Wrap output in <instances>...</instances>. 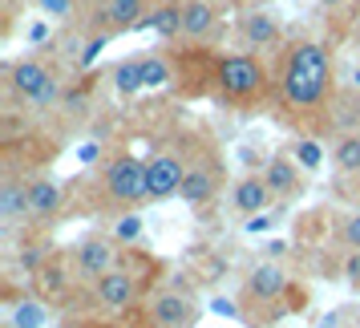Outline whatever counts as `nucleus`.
Here are the masks:
<instances>
[{
	"mask_svg": "<svg viewBox=\"0 0 360 328\" xmlns=\"http://www.w3.org/2000/svg\"><path fill=\"white\" fill-rule=\"evenodd\" d=\"M267 227H271L267 215H251V219H247V235H259V231H267Z\"/></svg>",
	"mask_w": 360,
	"mask_h": 328,
	"instance_id": "30",
	"label": "nucleus"
},
{
	"mask_svg": "<svg viewBox=\"0 0 360 328\" xmlns=\"http://www.w3.org/2000/svg\"><path fill=\"white\" fill-rule=\"evenodd\" d=\"M61 203H65V191H61L53 179H33L29 182V215L53 219V215L61 211Z\"/></svg>",
	"mask_w": 360,
	"mask_h": 328,
	"instance_id": "14",
	"label": "nucleus"
},
{
	"mask_svg": "<svg viewBox=\"0 0 360 328\" xmlns=\"http://www.w3.org/2000/svg\"><path fill=\"white\" fill-rule=\"evenodd\" d=\"M182 4L186 0H166L162 8H154L150 17L138 20V29H154L162 41H179L182 37Z\"/></svg>",
	"mask_w": 360,
	"mask_h": 328,
	"instance_id": "13",
	"label": "nucleus"
},
{
	"mask_svg": "<svg viewBox=\"0 0 360 328\" xmlns=\"http://www.w3.org/2000/svg\"><path fill=\"white\" fill-rule=\"evenodd\" d=\"M344 279L360 292V251H348V260H344Z\"/></svg>",
	"mask_w": 360,
	"mask_h": 328,
	"instance_id": "26",
	"label": "nucleus"
},
{
	"mask_svg": "<svg viewBox=\"0 0 360 328\" xmlns=\"http://www.w3.org/2000/svg\"><path fill=\"white\" fill-rule=\"evenodd\" d=\"M37 4H41V8H45V13H49V17H69V13H73V4H77V0H37Z\"/></svg>",
	"mask_w": 360,
	"mask_h": 328,
	"instance_id": "27",
	"label": "nucleus"
},
{
	"mask_svg": "<svg viewBox=\"0 0 360 328\" xmlns=\"http://www.w3.org/2000/svg\"><path fill=\"white\" fill-rule=\"evenodd\" d=\"M142 82L154 89V85H166L170 82V65H166L162 57H142Z\"/></svg>",
	"mask_w": 360,
	"mask_h": 328,
	"instance_id": "22",
	"label": "nucleus"
},
{
	"mask_svg": "<svg viewBox=\"0 0 360 328\" xmlns=\"http://www.w3.org/2000/svg\"><path fill=\"white\" fill-rule=\"evenodd\" d=\"M41 260H45V247H25L20 251V267H29V272H41Z\"/></svg>",
	"mask_w": 360,
	"mask_h": 328,
	"instance_id": "29",
	"label": "nucleus"
},
{
	"mask_svg": "<svg viewBox=\"0 0 360 328\" xmlns=\"http://www.w3.org/2000/svg\"><path fill=\"white\" fill-rule=\"evenodd\" d=\"M105 195L122 203V207H138L146 195V163L142 158H134V154H117L110 158L105 166Z\"/></svg>",
	"mask_w": 360,
	"mask_h": 328,
	"instance_id": "4",
	"label": "nucleus"
},
{
	"mask_svg": "<svg viewBox=\"0 0 360 328\" xmlns=\"http://www.w3.org/2000/svg\"><path fill=\"white\" fill-rule=\"evenodd\" d=\"M82 4H94V0H82Z\"/></svg>",
	"mask_w": 360,
	"mask_h": 328,
	"instance_id": "36",
	"label": "nucleus"
},
{
	"mask_svg": "<svg viewBox=\"0 0 360 328\" xmlns=\"http://www.w3.org/2000/svg\"><path fill=\"white\" fill-rule=\"evenodd\" d=\"M105 328H117V324H105Z\"/></svg>",
	"mask_w": 360,
	"mask_h": 328,
	"instance_id": "37",
	"label": "nucleus"
},
{
	"mask_svg": "<svg viewBox=\"0 0 360 328\" xmlns=\"http://www.w3.org/2000/svg\"><path fill=\"white\" fill-rule=\"evenodd\" d=\"M295 163L304 166V170H316V166L324 163V150L316 146V142H300L295 146Z\"/></svg>",
	"mask_w": 360,
	"mask_h": 328,
	"instance_id": "25",
	"label": "nucleus"
},
{
	"mask_svg": "<svg viewBox=\"0 0 360 328\" xmlns=\"http://www.w3.org/2000/svg\"><path fill=\"white\" fill-rule=\"evenodd\" d=\"M336 239H340L348 251H360V215H344L340 227H336Z\"/></svg>",
	"mask_w": 360,
	"mask_h": 328,
	"instance_id": "23",
	"label": "nucleus"
},
{
	"mask_svg": "<svg viewBox=\"0 0 360 328\" xmlns=\"http://www.w3.org/2000/svg\"><path fill=\"white\" fill-rule=\"evenodd\" d=\"M288 292V272L279 267V263H259V267H251V276H247V296L251 300H279V296Z\"/></svg>",
	"mask_w": 360,
	"mask_h": 328,
	"instance_id": "12",
	"label": "nucleus"
},
{
	"mask_svg": "<svg viewBox=\"0 0 360 328\" xmlns=\"http://www.w3.org/2000/svg\"><path fill=\"white\" fill-rule=\"evenodd\" d=\"M332 163L340 175H360V134H344L332 146Z\"/></svg>",
	"mask_w": 360,
	"mask_h": 328,
	"instance_id": "19",
	"label": "nucleus"
},
{
	"mask_svg": "<svg viewBox=\"0 0 360 328\" xmlns=\"http://www.w3.org/2000/svg\"><path fill=\"white\" fill-rule=\"evenodd\" d=\"M101 49H105V37H89V45H85V53H82V69L94 65L101 57Z\"/></svg>",
	"mask_w": 360,
	"mask_h": 328,
	"instance_id": "28",
	"label": "nucleus"
},
{
	"mask_svg": "<svg viewBox=\"0 0 360 328\" xmlns=\"http://www.w3.org/2000/svg\"><path fill=\"white\" fill-rule=\"evenodd\" d=\"M20 215H29V182L4 179V187H0V219L17 223Z\"/></svg>",
	"mask_w": 360,
	"mask_h": 328,
	"instance_id": "17",
	"label": "nucleus"
},
{
	"mask_svg": "<svg viewBox=\"0 0 360 328\" xmlns=\"http://www.w3.org/2000/svg\"><path fill=\"white\" fill-rule=\"evenodd\" d=\"M182 179H186V163L179 154H154L146 163V195L154 203H166L182 191Z\"/></svg>",
	"mask_w": 360,
	"mask_h": 328,
	"instance_id": "5",
	"label": "nucleus"
},
{
	"mask_svg": "<svg viewBox=\"0 0 360 328\" xmlns=\"http://www.w3.org/2000/svg\"><path fill=\"white\" fill-rule=\"evenodd\" d=\"M235 4H255V0H235Z\"/></svg>",
	"mask_w": 360,
	"mask_h": 328,
	"instance_id": "35",
	"label": "nucleus"
},
{
	"mask_svg": "<svg viewBox=\"0 0 360 328\" xmlns=\"http://www.w3.org/2000/svg\"><path fill=\"white\" fill-rule=\"evenodd\" d=\"M267 203H271V187L263 182V175H243L231 187V207L239 215H263Z\"/></svg>",
	"mask_w": 360,
	"mask_h": 328,
	"instance_id": "11",
	"label": "nucleus"
},
{
	"mask_svg": "<svg viewBox=\"0 0 360 328\" xmlns=\"http://www.w3.org/2000/svg\"><path fill=\"white\" fill-rule=\"evenodd\" d=\"M214 29V8L207 0H186L182 4V41H202Z\"/></svg>",
	"mask_w": 360,
	"mask_h": 328,
	"instance_id": "16",
	"label": "nucleus"
},
{
	"mask_svg": "<svg viewBox=\"0 0 360 328\" xmlns=\"http://www.w3.org/2000/svg\"><path fill=\"white\" fill-rule=\"evenodd\" d=\"M150 320L158 328H191L195 320V304L179 292H158L150 300Z\"/></svg>",
	"mask_w": 360,
	"mask_h": 328,
	"instance_id": "8",
	"label": "nucleus"
},
{
	"mask_svg": "<svg viewBox=\"0 0 360 328\" xmlns=\"http://www.w3.org/2000/svg\"><path fill=\"white\" fill-rule=\"evenodd\" d=\"M8 89H13L25 106H37V110H49V101L61 98L53 69L45 65V61H33V57L8 65Z\"/></svg>",
	"mask_w": 360,
	"mask_h": 328,
	"instance_id": "2",
	"label": "nucleus"
},
{
	"mask_svg": "<svg viewBox=\"0 0 360 328\" xmlns=\"http://www.w3.org/2000/svg\"><path fill=\"white\" fill-rule=\"evenodd\" d=\"M94 300H98L105 312L134 308V300H138V279L114 267V272H105L101 279H94Z\"/></svg>",
	"mask_w": 360,
	"mask_h": 328,
	"instance_id": "6",
	"label": "nucleus"
},
{
	"mask_svg": "<svg viewBox=\"0 0 360 328\" xmlns=\"http://www.w3.org/2000/svg\"><path fill=\"white\" fill-rule=\"evenodd\" d=\"M352 85H360V65H356V73H352Z\"/></svg>",
	"mask_w": 360,
	"mask_h": 328,
	"instance_id": "33",
	"label": "nucleus"
},
{
	"mask_svg": "<svg viewBox=\"0 0 360 328\" xmlns=\"http://www.w3.org/2000/svg\"><path fill=\"white\" fill-rule=\"evenodd\" d=\"M142 8H146V0H105L101 17H105L110 29H138Z\"/></svg>",
	"mask_w": 360,
	"mask_h": 328,
	"instance_id": "18",
	"label": "nucleus"
},
{
	"mask_svg": "<svg viewBox=\"0 0 360 328\" xmlns=\"http://www.w3.org/2000/svg\"><path fill=\"white\" fill-rule=\"evenodd\" d=\"M101 150L98 146H82V163H94V158H98Z\"/></svg>",
	"mask_w": 360,
	"mask_h": 328,
	"instance_id": "32",
	"label": "nucleus"
},
{
	"mask_svg": "<svg viewBox=\"0 0 360 328\" xmlns=\"http://www.w3.org/2000/svg\"><path fill=\"white\" fill-rule=\"evenodd\" d=\"M239 37H243L247 49H276L279 45V20L271 17V13L255 8V13H247V17L239 20Z\"/></svg>",
	"mask_w": 360,
	"mask_h": 328,
	"instance_id": "10",
	"label": "nucleus"
},
{
	"mask_svg": "<svg viewBox=\"0 0 360 328\" xmlns=\"http://www.w3.org/2000/svg\"><path fill=\"white\" fill-rule=\"evenodd\" d=\"M114 235H117V244H138V239H142V219H138V215H126V219H117Z\"/></svg>",
	"mask_w": 360,
	"mask_h": 328,
	"instance_id": "24",
	"label": "nucleus"
},
{
	"mask_svg": "<svg viewBox=\"0 0 360 328\" xmlns=\"http://www.w3.org/2000/svg\"><path fill=\"white\" fill-rule=\"evenodd\" d=\"M214 195H219V175H214V166L211 163L186 166V179H182V191H179L182 203H191V207H207Z\"/></svg>",
	"mask_w": 360,
	"mask_h": 328,
	"instance_id": "9",
	"label": "nucleus"
},
{
	"mask_svg": "<svg viewBox=\"0 0 360 328\" xmlns=\"http://www.w3.org/2000/svg\"><path fill=\"white\" fill-rule=\"evenodd\" d=\"M211 308L219 312V316H239V304H231V300H214Z\"/></svg>",
	"mask_w": 360,
	"mask_h": 328,
	"instance_id": "31",
	"label": "nucleus"
},
{
	"mask_svg": "<svg viewBox=\"0 0 360 328\" xmlns=\"http://www.w3.org/2000/svg\"><path fill=\"white\" fill-rule=\"evenodd\" d=\"M114 85L122 98H130V94H138V89H146V82H142V61H122V65L114 69Z\"/></svg>",
	"mask_w": 360,
	"mask_h": 328,
	"instance_id": "21",
	"label": "nucleus"
},
{
	"mask_svg": "<svg viewBox=\"0 0 360 328\" xmlns=\"http://www.w3.org/2000/svg\"><path fill=\"white\" fill-rule=\"evenodd\" d=\"M295 170H300L295 158H288V154H271L267 166H263V182L271 187V195H292L295 187H300V175H295Z\"/></svg>",
	"mask_w": 360,
	"mask_h": 328,
	"instance_id": "15",
	"label": "nucleus"
},
{
	"mask_svg": "<svg viewBox=\"0 0 360 328\" xmlns=\"http://www.w3.org/2000/svg\"><path fill=\"white\" fill-rule=\"evenodd\" d=\"M263 85H267V73H263V61L255 53H231L219 61V89L231 101L255 98V94H263Z\"/></svg>",
	"mask_w": 360,
	"mask_h": 328,
	"instance_id": "3",
	"label": "nucleus"
},
{
	"mask_svg": "<svg viewBox=\"0 0 360 328\" xmlns=\"http://www.w3.org/2000/svg\"><path fill=\"white\" fill-rule=\"evenodd\" d=\"M73 267L82 272L85 279H101L105 272H114V244L105 235H89L77 244V256H73Z\"/></svg>",
	"mask_w": 360,
	"mask_h": 328,
	"instance_id": "7",
	"label": "nucleus"
},
{
	"mask_svg": "<svg viewBox=\"0 0 360 328\" xmlns=\"http://www.w3.org/2000/svg\"><path fill=\"white\" fill-rule=\"evenodd\" d=\"M332 89V53L320 41H300L288 61H283V77H279V94L292 110H316L328 101Z\"/></svg>",
	"mask_w": 360,
	"mask_h": 328,
	"instance_id": "1",
	"label": "nucleus"
},
{
	"mask_svg": "<svg viewBox=\"0 0 360 328\" xmlns=\"http://www.w3.org/2000/svg\"><path fill=\"white\" fill-rule=\"evenodd\" d=\"M45 320H49V312H45L41 300H20L17 308H13V316H8L13 328H45Z\"/></svg>",
	"mask_w": 360,
	"mask_h": 328,
	"instance_id": "20",
	"label": "nucleus"
},
{
	"mask_svg": "<svg viewBox=\"0 0 360 328\" xmlns=\"http://www.w3.org/2000/svg\"><path fill=\"white\" fill-rule=\"evenodd\" d=\"M320 4H328V8H332V4H340V0H320Z\"/></svg>",
	"mask_w": 360,
	"mask_h": 328,
	"instance_id": "34",
	"label": "nucleus"
}]
</instances>
